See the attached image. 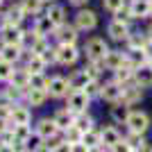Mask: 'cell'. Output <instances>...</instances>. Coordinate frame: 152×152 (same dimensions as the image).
I'll return each mask as SVG.
<instances>
[{"instance_id": "cell-34", "label": "cell", "mask_w": 152, "mask_h": 152, "mask_svg": "<svg viewBox=\"0 0 152 152\" xmlns=\"http://www.w3.org/2000/svg\"><path fill=\"white\" fill-rule=\"evenodd\" d=\"M127 116H129V111H127V104L123 102L121 107H114L111 109V118H114L116 123H127Z\"/></svg>"}, {"instance_id": "cell-1", "label": "cell", "mask_w": 152, "mask_h": 152, "mask_svg": "<svg viewBox=\"0 0 152 152\" xmlns=\"http://www.w3.org/2000/svg\"><path fill=\"white\" fill-rule=\"evenodd\" d=\"M127 127H129V132H148V127H150V116L143 114V111H129V116H127Z\"/></svg>"}, {"instance_id": "cell-11", "label": "cell", "mask_w": 152, "mask_h": 152, "mask_svg": "<svg viewBox=\"0 0 152 152\" xmlns=\"http://www.w3.org/2000/svg\"><path fill=\"white\" fill-rule=\"evenodd\" d=\"M57 39L61 41L64 45H75V41H77V27L59 25L57 27Z\"/></svg>"}, {"instance_id": "cell-52", "label": "cell", "mask_w": 152, "mask_h": 152, "mask_svg": "<svg viewBox=\"0 0 152 152\" xmlns=\"http://www.w3.org/2000/svg\"><path fill=\"white\" fill-rule=\"evenodd\" d=\"M89 152H102V148H100V145H95V148H89Z\"/></svg>"}, {"instance_id": "cell-19", "label": "cell", "mask_w": 152, "mask_h": 152, "mask_svg": "<svg viewBox=\"0 0 152 152\" xmlns=\"http://www.w3.org/2000/svg\"><path fill=\"white\" fill-rule=\"evenodd\" d=\"M150 2L152 0H134L132 2V14L134 18H145V16H150Z\"/></svg>"}, {"instance_id": "cell-8", "label": "cell", "mask_w": 152, "mask_h": 152, "mask_svg": "<svg viewBox=\"0 0 152 152\" xmlns=\"http://www.w3.org/2000/svg\"><path fill=\"white\" fill-rule=\"evenodd\" d=\"M127 55V66L129 68H141V66H145L150 59H148V55L143 52V48H129V52H125Z\"/></svg>"}, {"instance_id": "cell-2", "label": "cell", "mask_w": 152, "mask_h": 152, "mask_svg": "<svg viewBox=\"0 0 152 152\" xmlns=\"http://www.w3.org/2000/svg\"><path fill=\"white\" fill-rule=\"evenodd\" d=\"M107 52H109V48L104 43V39H91L89 43H86V57L91 61H104Z\"/></svg>"}, {"instance_id": "cell-48", "label": "cell", "mask_w": 152, "mask_h": 152, "mask_svg": "<svg viewBox=\"0 0 152 152\" xmlns=\"http://www.w3.org/2000/svg\"><path fill=\"white\" fill-rule=\"evenodd\" d=\"M0 152H16L14 145H7V143H0Z\"/></svg>"}, {"instance_id": "cell-26", "label": "cell", "mask_w": 152, "mask_h": 152, "mask_svg": "<svg viewBox=\"0 0 152 152\" xmlns=\"http://www.w3.org/2000/svg\"><path fill=\"white\" fill-rule=\"evenodd\" d=\"M82 143H84L86 148H95V145H100V143H102L100 132H95L93 127H91V129H86V132H82Z\"/></svg>"}, {"instance_id": "cell-14", "label": "cell", "mask_w": 152, "mask_h": 152, "mask_svg": "<svg viewBox=\"0 0 152 152\" xmlns=\"http://www.w3.org/2000/svg\"><path fill=\"white\" fill-rule=\"evenodd\" d=\"M9 121L14 123V127H16V125H30L32 114H30V109H27V107H12Z\"/></svg>"}, {"instance_id": "cell-16", "label": "cell", "mask_w": 152, "mask_h": 152, "mask_svg": "<svg viewBox=\"0 0 152 152\" xmlns=\"http://www.w3.org/2000/svg\"><path fill=\"white\" fill-rule=\"evenodd\" d=\"M107 32H109V37L114 39V41H127V37H129V30H127V25H123V23H118V20L109 23Z\"/></svg>"}, {"instance_id": "cell-20", "label": "cell", "mask_w": 152, "mask_h": 152, "mask_svg": "<svg viewBox=\"0 0 152 152\" xmlns=\"http://www.w3.org/2000/svg\"><path fill=\"white\" fill-rule=\"evenodd\" d=\"M30 70L23 68V70H14L12 73V84L14 86H18V89H27L30 86Z\"/></svg>"}, {"instance_id": "cell-27", "label": "cell", "mask_w": 152, "mask_h": 152, "mask_svg": "<svg viewBox=\"0 0 152 152\" xmlns=\"http://www.w3.org/2000/svg\"><path fill=\"white\" fill-rule=\"evenodd\" d=\"M20 57V45H14V43H5L2 52H0V59L5 61H16Z\"/></svg>"}, {"instance_id": "cell-41", "label": "cell", "mask_w": 152, "mask_h": 152, "mask_svg": "<svg viewBox=\"0 0 152 152\" xmlns=\"http://www.w3.org/2000/svg\"><path fill=\"white\" fill-rule=\"evenodd\" d=\"M5 95L9 98V100H18L20 95H23V89H18V86H14V84H12V86L5 91Z\"/></svg>"}, {"instance_id": "cell-51", "label": "cell", "mask_w": 152, "mask_h": 152, "mask_svg": "<svg viewBox=\"0 0 152 152\" xmlns=\"http://www.w3.org/2000/svg\"><path fill=\"white\" fill-rule=\"evenodd\" d=\"M89 0H70V5H77V7H82V5H86Z\"/></svg>"}, {"instance_id": "cell-5", "label": "cell", "mask_w": 152, "mask_h": 152, "mask_svg": "<svg viewBox=\"0 0 152 152\" xmlns=\"http://www.w3.org/2000/svg\"><path fill=\"white\" fill-rule=\"evenodd\" d=\"M141 98H143V93H141V86H139L136 82H129V84H125V86H123V98H121V100L125 102L127 107L136 104Z\"/></svg>"}, {"instance_id": "cell-42", "label": "cell", "mask_w": 152, "mask_h": 152, "mask_svg": "<svg viewBox=\"0 0 152 152\" xmlns=\"http://www.w3.org/2000/svg\"><path fill=\"white\" fill-rule=\"evenodd\" d=\"M52 152H73V143H68V141L55 143V145H52Z\"/></svg>"}, {"instance_id": "cell-40", "label": "cell", "mask_w": 152, "mask_h": 152, "mask_svg": "<svg viewBox=\"0 0 152 152\" xmlns=\"http://www.w3.org/2000/svg\"><path fill=\"white\" fill-rule=\"evenodd\" d=\"M84 91H86V93H89V98H91V95H100V93H102V86L98 84V80H91V82L84 86Z\"/></svg>"}, {"instance_id": "cell-15", "label": "cell", "mask_w": 152, "mask_h": 152, "mask_svg": "<svg viewBox=\"0 0 152 152\" xmlns=\"http://www.w3.org/2000/svg\"><path fill=\"white\" fill-rule=\"evenodd\" d=\"M52 121H55V125H57L59 129H64V132H66V129L73 125V121H75V114H73L70 109H61V111H57V114H55V118H52Z\"/></svg>"}, {"instance_id": "cell-9", "label": "cell", "mask_w": 152, "mask_h": 152, "mask_svg": "<svg viewBox=\"0 0 152 152\" xmlns=\"http://www.w3.org/2000/svg\"><path fill=\"white\" fill-rule=\"evenodd\" d=\"M104 66L111 70H118L123 66H127V55H123L121 50H109L104 55Z\"/></svg>"}, {"instance_id": "cell-33", "label": "cell", "mask_w": 152, "mask_h": 152, "mask_svg": "<svg viewBox=\"0 0 152 152\" xmlns=\"http://www.w3.org/2000/svg\"><path fill=\"white\" fill-rule=\"evenodd\" d=\"M48 18L55 23V27H59V25H64V7H59V5H52L50 9H48Z\"/></svg>"}, {"instance_id": "cell-7", "label": "cell", "mask_w": 152, "mask_h": 152, "mask_svg": "<svg viewBox=\"0 0 152 152\" xmlns=\"http://www.w3.org/2000/svg\"><path fill=\"white\" fill-rule=\"evenodd\" d=\"M98 25V16L89 9H82V12L75 16V27L77 30H93Z\"/></svg>"}, {"instance_id": "cell-4", "label": "cell", "mask_w": 152, "mask_h": 152, "mask_svg": "<svg viewBox=\"0 0 152 152\" xmlns=\"http://www.w3.org/2000/svg\"><path fill=\"white\" fill-rule=\"evenodd\" d=\"M0 37H2V41H5V43H14V45H20V43H23V32H20V27L9 25V23H5V25H2Z\"/></svg>"}, {"instance_id": "cell-53", "label": "cell", "mask_w": 152, "mask_h": 152, "mask_svg": "<svg viewBox=\"0 0 152 152\" xmlns=\"http://www.w3.org/2000/svg\"><path fill=\"white\" fill-rule=\"evenodd\" d=\"M150 16H152V2H150Z\"/></svg>"}, {"instance_id": "cell-23", "label": "cell", "mask_w": 152, "mask_h": 152, "mask_svg": "<svg viewBox=\"0 0 152 152\" xmlns=\"http://www.w3.org/2000/svg\"><path fill=\"white\" fill-rule=\"evenodd\" d=\"M100 136H102V143H104L107 148H114L116 143L121 141V134H118V129H116V127H107V129H102Z\"/></svg>"}, {"instance_id": "cell-28", "label": "cell", "mask_w": 152, "mask_h": 152, "mask_svg": "<svg viewBox=\"0 0 152 152\" xmlns=\"http://www.w3.org/2000/svg\"><path fill=\"white\" fill-rule=\"evenodd\" d=\"M23 18H25V12H23V7H12V9H9V12H7V23H9V25H16L18 27L20 23H23Z\"/></svg>"}, {"instance_id": "cell-44", "label": "cell", "mask_w": 152, "mask_h": 152, "mask_svg": "<svg viewBox=\"0 0 152 152\" xmlns=\"http://www.w3.org/2000/svg\"><path fill=\"white\" fill-rule=\"evenodd\" d=\"M111 150H114V152H129V150H132V148L127 145L125 141H118V143H116V145L111 148Z\"/></svg>"}, {"instance_id": "cell-3", "label": "cell", "mask_w": 152, "mask_h": 152, "mask_svg": "<svg viewBox=\"0 0 152 152\" xmlns=\"http://www.w3.org/2000/svg\"><path fill=\"white\" fill-rule=\"evenodd\" d=\"M89 107V93L86 91H70L68 95V109L73 114H82Z\"/></svg>"}, {"instance_id": "cell-39", "label": "cell", "mask_w": 152, "mask_h": 152, "mask_svg": "<svg viewBox=\"0 0 152 152\" xmlns=\"http://www.w3.org/2000/svg\"><path fill=\"white\" fill-rule=\"evenodd\" d=\"M150 41V39H145V37H141V34H129L127 37V43H129V48H145V43Z\"/></svg>"}, {"instance_id": "cell-22", "label": "cell", "mask_w": 152, "mask_h": 152, "mask_svg": "<svg viewBox=\"0 0 152 152\" xmlns=\"http://www.w3.org/2000/svg\"><path fill=\"white\" fill-rule=\"evenodd\" d=\"M134 75H136V84H139V86H150L152 84V66H141V68H136V73H134Z\"/></svg>"}, {"instance_id": "cell-37", "label": "cell", "mask_w": 152, "mask_h": 152, "mask_svg": "<svg viewBox=\"0 0 152 152\" xmlns=\"http://www.w3.org/2000/svg\"><path fill=\"white\" fill-rule=\"evenodd\" d=\"M64 141H68V143H80V141H82V129H77L75 125H70L68 129H66V139Z\"/></svg>"}, {"instance_id": "cell-6", "label": "cell", "mask_w": 152, "mask_h": 152, "mask_svg": "<svg viewBox=\"0 0 152 152\" xmlns=\"http://www.w3.org/2000/svg\"><path fill=\"white\" fill-rule=\"evenodd\" d=\"M77 57H80V52H77L75 45H59L57 48V61L64 64V66H70V64H75Z\"/></svg>"}, {"instance_id": "cell-55", "label": "cell", "mask_w": 152, "mask_h": 152, "mask_svg": "<svg viewBox=\"0 0 152 152\" xmlns=\"http://www.w3.org/2000/svg\"><path fill=\"white\" fill-rule=\"evenodd\" d=\"M0 5H2V0H0Z\"/></svg>"}, {"instance_id": "cell-25", "label": "cell", "mask_w": 152, "mask_h": 152, "mask_svg": "<svg viewBox=\"0 0 152 152\" xmlns=\"http://www.w3.org/2000/svg\"><path fill=\"white\" fill-rule=\"evenodd\" d=\"M45 98H48V91H45V89H30V91H27V102H30L32 107L43 104Z\"/></svg>"}, {"instance_id": "cell-29", "label": "cell", "mask_w": 152, "mask_h": 152, "mask_svg": "<svg viewBox=\"0 0 152 152\" xmlns=\"http://www.w3.org/2000/svg\"><path fill=\"white\" fill-rule=\"evenodd\" d=\"M20 7H23V12H25V16H37L39 12H41V7H43V0H23L20 2Z\"/></svg>"}, {"instance_id": "cell-50", "label": "cell", "mask_w": 152, "mask_h": 152, "mask_svg": "<svg viewBox=\"0 0 152 152\" xmlns=\"http://www.w3.org/2000/svg\"><path fill=\"white\" fill-rule=\"evenodd\" d=\"M7 132V118H0V134Z\"/></svg>"}, {"instance_id": "cell-17", "label": "cell", "mask_w": 152, "mask_h": 152, "mask_svg": "<svg viewBox=\"0 0 152 152\" xmlns=\"http://www.w3.org/2000/svg\"><path fill=\"white\" fill-rule=\"evenodd\" d=\"M89 82H91V77H89L86 70H77V73H73V77L68 80V84H70L73 91H84V86Z\"/></svg>"}, {"instance_id": "cell-45", "label": "cell", "mask_w": 152, "mask_h": 152, "mask_svg": "<svg viewBox=\"0 0 152 152\" xmlns=\"http://www.w3.org/2000/svg\"><path fill=\"white\" fill-rule=\"evenodd\" d=\"M9 116H12V107H9V104H0V118H7V121H9Z\"/></svg>"}, {"instance_id": "cell-13", "label": "cell", "mask_w": 152, "mask_h": 152, "mask_svg": "<svg viewBox=\"0 0 152 152\" xmlns=\"http://www.w3.org/2000/svg\"><path fill=\"white\" fill-rule=\"evenodd\" d=\"M102 98H104V100L107 102H118L123 98V86L118 82H111V84H104V86H102Z\"/></svg>"}, {"instance_id": "cell-38", "label": "cell", "mask_w": 152, "mask_h": 152, "mask_svg": "<svg viewBox=\"0 0 152 152\" xmlns=\"http://www.w3.org/2000/svg\"><path fill=\"white\" fill-rule=\"evenodd\" d=\"M12 73H14L12 61H5V59H0V80H2V82H5V80H12Z\"/></svg>"}, {"instance_id": "cell-54", "label": "cell", "mask_w": 152, "mask_h": 152, "mask_svg": "<svg viewBox=\"0 0 152 152\" xmlns=\"http://www.w3.org/2000/svg\"><path fill=\"white\" fill-rule=\"evenodd\" d=\"M150 39H152V27H150Z\"/></svg>"}, {"instance_id": "cell-24", "label": "cell", "mask_w": 152, "mask_h": 152, "mask_svg": "<svg viewBox=\"0 0 152 152\" xmlns=\"http://www.w3.org/2000/svg\"><path fill=\"white\" fill-rule=\"evenodd\" d=\"M30 139H32V129H30V125H16V127H14V141H16L18 145L27 143Z\"/></svg>"}, {"instance_id": "cell-46", "label": "cell", "mask_w": 152, "mask_h": 152, "mask_svg": "<svg viewBox=\"0 0 152 152\" xmlns=\"http://www.w3.org/2000/svg\"><path fill=\"white\" fill-rule=\"evenodd\" d=\"M73 152H89V148L80 141V143H73Z\"/></svg>"}, {"instance_id": "cell-49", "label": "cell", "mask_w": 152, "mask_h": 152, "mask_svg": "<svg viewBox=\"0 0 152 152\" xmlns=\"http://www.w3.org/2000/svg\"><path fill=\"white\" fill-rule=\"evenodd\" d=\"M34 152H52V148L50 145H37V148H34Z\"/></svg>"}, {"instance_id": "cell-32", "label": "cell", "mask_w": 152, "mask_h": 152, "mask_svg": "<svg viewBox=\"0 0 152 152\" xmlns=\"http://www.w3.org/2000/svg\"><path fill=\"white\" fill-rule=\"evenodd\" d=\"M48 82H50V80H45L43 73H32L30 75V86H27V89H45L48 91Z\"/></svg>"}, {"instance_id": "cell-35", "label": "cell", "mask_w": 152, "mask_h": 152, "mask_svg": "<svg viewBox=\"0 0 152 152\" xmlns=\"http://www.w3.org/2000/svg\"><path fill=\"white\" fill-rule=\"evenodd\" d=\"M73 125L77 127V129H82V132H86V129H91V118L86 116V111H82V114L75 116V121H73Z\"/></svg>"}, {"instance_id": "cell-21", "label": "cell", "mask_w": 152, "mask_h": 152, "mask_svg": "<svg viewBox=\"0 0 152 152\" xmlns=\"http://www.w3.org/2000/svg\"><path fill=\"white\" fill-rule=\"evenodd\" d=\"M52 27H55V23H52L48 16H39L37 23H34V32H37L39 37H48L52 32Z\"/></svg>"}, {"instance_id": "cell-10", "label": "cell", "mask_w": 152, "mask_h": 152, "mask_svg": "<svg viewBox=\"0 0 152 152\" xmlns=\"http://www.w3.org/2000/svg\"><path fill=\"white\" fill-rule=\"evenodd\" d=\"M70 89L68 80H64V77H52L50 82H48V93L52 95V98H61V95H66Z\"/></svg>"}, {"instance_id": "cell-56", "label": "cell", "mask_w": 152, "mask_h": 152, "mask_svg": "<svg viewBox=\"0 0 152 152\" xmlns=\"http://www.w3.org/2000/svg\"><path fill=\"white\" fill-rule=\"evenodd\" d=\"M18 152H23V150H18Z\"/></svg>"}, {"instance_id": "cell-36", "label": "cell", "mask_w": 152, "mask_h": 152, "mask_svg": "<svg viewBox=\"0 0 152 152\" xmlns=\"http://www.w3.org/2000/svg\"><path fill=\"white\" fill-rule=\"evenodd\" d=\"M116 14V20L118 23H123V25H129L132 23V18H134V14H132V9H125V7H121L118 12H114Z\"/></svg>"}, {"instance_id": "cell-31", "label": "cell", "mask_w": 152, "mask_h": 152, "mask_svg": "<svg viewBox=\"0 0 152 152\" xmlns=\"http://www.w3.org/2000/svg\"><path fill=\"white\" fill-rule=\"evenodd\" d=\"M132 75H134V68H129V66H123V68L116 70V82L121 84V86H125V84L132 82Z\"/></svg>"}, {"instance_id": "cell-12", "label": "cell", "mask_w": 152, "mask_h": 152, "mask_svg": "<svg viewBox=\"0 0 152 152\" xmlns=\"http://www.w3.org/2000/svg\"><path fill=\"white\" fill-rule=\"evenodd\" d=\"M57 132H59V127L55 125V121H50V118H43V121H39V125H37V134L41 139H55Z\"/></svg>"}, {"instance_id": "cell-30", "label": "cell", "mask_w": 152, "mask_h": 152, "mask_svg": "<svg viewBox=\"0 0 152 152\" xmlns=\"http://www.w3.org/2000/svg\"><path fill=\"white\" fill-rule=\"evenodd\" d=\"M125 143L132 148V150H136V152H139L141 148H145V139H143V134H139V132H132L125 139Z\"/></svg>"}, {"instance_id": "cell-43", "label": "cell", "mask_w": 152, "mask_h": 152, "mask_svg": "<svg viewBox=\"0 0 152 152\" xmlns=\"http://www.w3.org/2000/svg\"><path fill=\"white\" fill-rule=\"evenodd\" d=\"M104 2V9H109V12H118L123 7V0H102Z\"/></svg>"}, {"instance_id": "cell-18", "label": "cell", "mask_w": 152, "mask_h": 152, "mask_svg": "<svg viewBox=\"0 0 152 152\" xmlns=\"http://www.w3.org/2000/svg\"><path fill=\"white\" fill-rule=\"evenodd\" d=\"M45 57L43 55H39V52H32L30 55V59H27V70L30 73H43L45 70Z\"/></svg>"}, {"instance_id": "cell-47", "label": "cell", "mask_w": 152, "mask_h": 152, "mask_svg": "<svg viewBox=\"0 0 152 152\" xmlns=\"http://www.w3.org/2000/svg\"><path fill=\"white\" fill-rule=\"evenodd\" d=\"M143 52H145V55H148V59H150V61H152V39H150V41H148V43H145V48H143Z\"/></svg>"}]
</instances>
